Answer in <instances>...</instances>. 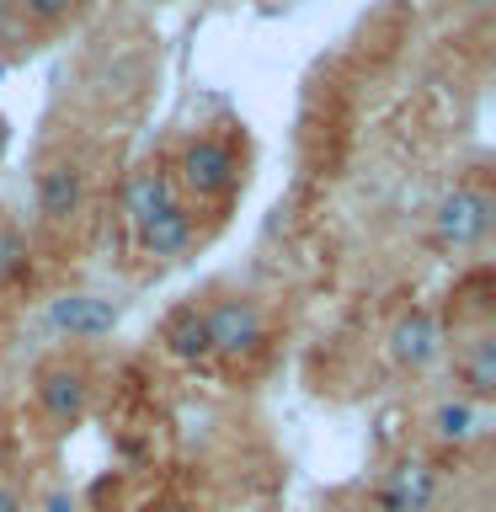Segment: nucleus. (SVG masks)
I'll return each mask as SVG.
<instances>
[{
	"mask_svg": "<svg viewBox=\"0 0 496 512\" xmlns=\"http://www.w3.org/2000/svg\"><path fill=\"white\" fill-rule=\"evenodd\" d=\"M91 400V379L75 363H48L38 368V406L48 411V422H75Z\"/></svg>",
	"mask_w": 496,
	"mask_h": 512,
	"instance_id": "obj_5",
	"label": "nucleus"
},
{
	"mask_svg": "<svg viewBox=\"0 0 496 512\" xmlns=\"http://www.w3.org/2000/svg\"><path fill=\"white\" fill-rule=\"evenodd\" d=\"M432 502H438V470H432L427 459L395 464V470L379 480V491H374L379 512H432Z\"/></svg>",
	"mask_w": 496,
	"mask_h": 512,
	"instance_id": "obj_4",
	"label": "nucleus"
},
{
	"mask_svg": "<svg viewBox=\"0 0 496 512\" xmlns=\"http://www.w3.org/2000/svg\"><path fill=\"white\" fill-rule=\"evenodd\" d=\"M432 432L459 448V443H475L480 432H486V416H480L475 400H443V406L432 411Z\"/></svg>",
	"mask_w": 496,
	"mask_h": 512,
	"instance_id": "obj_12",
	"label": "nucleus"
},
{
	"mask_svg": "<svg viewBox=\"0 0 496 512\" xmlns=\"http://www.w3.org/2000/svg\"><path fill=\"white\" fill-rule=\"evenodd\" d=\"M176 176L192 198H230L235 182H240V166H235V150L224 139H187L182 144V160H176Z\"/></svg>",
	"mask_w": 496,
	"mask_h": 512,
	"instance_id": "obj_1",
	"label": "nucleus"
},
{
	"mask_svg": "<svg viewBox=\"0 0 496 512\" xmlns=\"http://www.w3.org/2000/svg\"><path fill=\"white\" fill-rule=\"evenodd\" d=\"M0 512H27L22 491H16V486H6V480H0Z\"/></svg>",
	"mask_w": 496,
	"mask_h": 512,
	"instance_id": "obj_16",
	"label": "nucleus"
},
{
	"mask_svg": "<svg viewBox=\"0 0 496 512\" xmlns=\"http://www.w3.org/2000/svg\"><path fill=\"white\" fill-rule=\"evenodd\" d=\"M203 331H208V352H219V358H246V352L262 347L267 320L251 299H219L214 310H203Z\"/></svg>",
	"mask_w": 496,
	"mask_h": 512,
	"instance_id": "obj_3",
	"label": "nucleus"
},
{
	"mask_svg": "<svg viewBox=\"0 0 496 512\" xmlns=\"http://www.w3.org/2000/svg\"><path fill=\"white\" fill-rule=\"evenodd\" d=\"M80 203H86V171H80L75 160L43 166V176H38V214L48 224H70L80 214Z\"/></svg>",
	"mask_w": 496,
	"mask_h": 512,
	"instance_id": "obj_6",
	"label": "nucleus"
},
{
	"mask_svg": "<svg viewBox=\"0 0 496 512\" xmlns=\"http://www.w3.org/2000/svg\"><path fill=\"white\" fill-rule=\"evenodd\" d=\"M438 347H443V331H438V320H432V310H406L395 320L390 358L400 368H427L432 358H438Z\"/></svg>",
	"mask_w": 496,
	"mask_h": 512,
	"instance_id": "obj_9",
	"label": "nucleus"
},
{
	"mask_svg": "<svg viewBox=\"0 0 496 512\" xmlns=\"http://www.w3.org/2000/svg\"><path fill=\"white\" fill-rule=\"evenodd\" d=\"M491 214H496L491 192H480V187H454V192H443L438 214H432V230H438L443 246L470 251V246H480V240L491 235Z\"/></svg>",
	"mask_w": 496,
	"mask_h": 512,
	"instance_id": "obj_2",
	"label": "nucleus"
},
{
	"mask_svg": "<svg viewBox=\"0 0 496 512\" xmlns=\"http://www.w3.org/2000/svg\"><path fill=\"white\" fill-rule=\"evenodd\" d=\"M166 347H171L182 363L214 358V352H208V331H203V315H198V310H176V315L166 320Z\"/></svg>",
	"mask_w": 496,
	"mask_h": 512,
	"instance_id": "obj_13",
	"label": "nucleus"
},
{
	"mask_svg": "<svg viewBox=\"0 0 496 512\" xmlns=\"http://www.w3.org/2000/svg\"><path fill=\"white\" fill-rule=\"evenodd\" d=\"M176 198L171 192V176L160 171V166H144V171H134L128 176V192H123V214H128V224H134V230H144V224H150L160 208H166Z\"/></svg>",
	"mask_w": 496,
	"mask_h": 512,
	"instance_id": "obj_10",
	"label": "nucleus"
},
{
	"mask_svg": "<svg viewBox=\"0 0 496 512\" xmlns=\"http://www.w3.org/2000/svg\"><path fill=\"white\" fill-rule=\"evenodd\" d=\"M48 326L75 336V342H91V336H107L118 326V310L96 294H64V299H54V310H48Z\"/></svg>",
	"mask_w": 496,
	"mask_h": 512,
	"instance_id": "obj_8",
	"label": "nucleus"
},
{
	"mask_svg": "<svg viewBox=\"0 0 496 512\" xmlns=\"http://www.w3.org/2000/svg\"><path fill=\"white\" fill-rule=\"evenodd\" d=\"M192 230H198V219H192V208L182 203V198H171L160 214L144 224V230H134L139 235V251L150 256V262H171V256H182L187 246H192Z\"/></svg>",
	"mask_w": 496,
	"mask_h": 512,
	"instance_id": "obj_7",
	"label": "nucleus"
},
{
	"mask_svg": "<svg viewBox=\"0 0 496 512\" xmlns=\"http://www.w3.org/2000/svg\"><path fill=\"white\" fill-rule=\"evenodd\" d=\"M459 374H464V384H470V400H491L496 395V336L491 331H480L475 342L464 347Z\"/></svg>",
	"mask_w": 496,
	"mask_h": 512,
	"instance_id": "obj_11",
	"label": "nucleus"
},
{
	"mask_svg": "<svg viewBox=\"0 0 496 512\" xmlns=\"http://www.w3.org/2000/svg\"><path fill=\"white\" fill-rule=\"evenodd\" d=\"M27 267H32V246H27V235L16 230V224H0V288L22 283V278H27Z\"/></svg>",
	"mask_w": 496,
	"mask_h": 512,
	"instance_id": "obj_14",
	"label": "nucleus"
},
{
	"mask_svg": "<svg viewBox=\"0 0 496 512\" xmlns=\"http://www.w3.org/2000/svg\"><path fill=\"white\" fill-rule=\"evenodd\" d=\"M80 0H11V11L22 16V22L32 27H59V22H70Z\"/></svg>",
	"mask_w": 496,
	"mask_h": 512,
	"instance_id": "obj_15",
	"label": "nucleus"
}]
</instances>
